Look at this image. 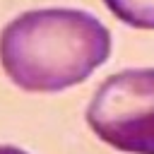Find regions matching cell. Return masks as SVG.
I'll list each match as a JSON object with an SVG mask.
<instances>
[{
  "mask_svg": "<svg viewBox=\"0 0 154 154\" xmlns=\"http://www.w3.org/2000/svg\"><path fill=\"white\" fill-rule=\"evenodd\" d=\"M108 55V29L82 10H29L0 34V63L24 91L70 89L84 82Z\"/></svg>",
  "mask_w": 154,
  "mask_h": 154,
  "instance_id": "cell-1",
  "label": "cell"
},
{
  "mask_svg": "<svg viewBox=\"0 0 154 154\" xmlns=\"http://www.w3.org/2000/svg\"><path fill=\"white\" fill-rule=\"evenodd\" d=\"M87 123L113 149L154 154V67L103 79L87 106Z\"/></svg>",
  "mask_w": 154,
  "mask_h": 154,
  "instance_id": "cell-2",
  "label": "cell"
},
{
  "mask_svg": "<svg viewBox=\"0 0 154 154\" xmlns=\"http://www.w3.org/2000/svg\"><path fill=\"white\" fill-rule=\"evenodd\" d=\"M106 7L128 26L154 29V0H103Z\"/></svg>",
  "mask_w": 154,
  "mask_h": 154,
  "instance_id": "cell-3",
  "label": "cell"
},
{
  "mask_svg": "<svg viewBox=\"0 0 154 154\" xmlns=\"http://www.w3.org/2000/svg\"><path fill=\"white\" fill-rule=\"evenodd\" d=\"M0 154H26V152L19 147H12V144H0Z\"/></svg>",
  "mask_w": 154,
  "mask_h": 154,
  "instance_id": "cell-4",
  "label": "cell"
}]
</instances>
